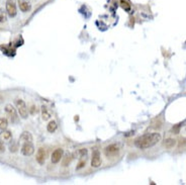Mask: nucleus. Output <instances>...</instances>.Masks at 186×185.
I'll use <instances>...</instances> for the list:
<instances>
[{"instance_id":"obj_22","label":"nucleus","mask_w":186,"mask_h":185,"mask_svg":"<svg viewBox=\"0 0 186 185\" xmlns=\"http://www.w3.org/2000/svg\"><path fill=\"white\" fill-rule=\"evenodd\" d=\"M35 109H38L37 108V106L35 105H31V107H30V109L29 110L31 114H35V112H38V110H35Z\"/></svg>"},{"instance_id":"obj_2","label":"nucleus","mask_w":186,"mask_h":185,"mask_svg":"<svg viewBox=\"0 0 186 185\" xmlns=\"http://www.w3.org/2000/svg\"><path fill=\"white\" fill-rule=\"evenodd\" d=\"M15 105L17 108V111H19V115L22 117V119H26V117L29 116V109L28 107H26L25 102L22 100V99H17L15 100Z\"/></svg>"},{"instance_id":"obj_18","label":"nucleus","mask_w":186,"mask_h":185,"mask_svg":"<svg viewBox=\"0 0 186 185\" xmlns=\"http://www.w3.org/2000/svg\"><path fill=\"white\" fill-rule=\"evenodd\" d=\"M9 150L11 153H15L17 150H19V145H17V143L12 141V143H10V145H9Z\"/></svg>"},{"instance_id":"obj_19","label":"nucleus","mask_w":186,"mask_h":185,"mask_svg":"<svg viewBox=\"0 0 186 185\" xmlns=\"http://www.w3.org/2000/svg\"><path fill=\"white\" fill-rule=\"evenodd\" d=\"M6 21V14H5V11H4L3 8L0 9V22L3 24V22Z\"/></svg>"},{"instance_id":"obj_16","label":"nucleus","mask_w":186,"mask_h":185,"mask_svg":"<svg viewBox=\"0 0 186 185\" xmlns=\"http://www.w3.org/2000/svg\"><path fill=\"white\" fill-rule=\"evenodd\" d=\"M72 161V156L71 155H66L64 158H62V164L64 167H68L70 165Z\"/></svg>"},{"instance_id":"obj_17","label":"nucleus","mask_w":186,"mask_h":185,"mask_svg":"<svg viewBox=\"0 0 186 185\" xmlns=\"http://www.w3.org/2000/svg\"><path fill=\"white\" fill-rule=\"evenodd\" d=\"M8 125V121L6 119H4V117H0V130H5Z\"/></svg>"},{"instance_id":"obj_12","label":"nucleus","mask_w":186,"mask_h":185,"mask_svg":"<svg viewBox=\"0 0 186 185\" xmlns=\"http://www.w3.org/2000/svg\"><path fill=\"white\" fill-rule=\"evenodd\" d=\"M51 116H52V114H51V111H50V109L46 105H43L42 106V117H43V119L48 120V119H51Z\"/></svg>"},{"instance_id":"obj_7","label":"nucleus","mask_w":186,"mask_h":185,"mask_svg":"<svg viewBox=\"0 0 186 185\" xmlns=\"http://www.w3.org/2000/svg\"><path fill=\"white\" fill-rule=\"evenodd\" d=\"M63 154H64V151H63V149H61V148L56 149V150L52 153V156H51L52 163H54V164L59 163V162L62 160Z\"/></svg>"},{"instance_id":"obj_21","label":"nucleus","mask_w":186,"mask_h":185,"mask_svg":"<svg viewBox=\"0 0 186 185\" xmlns=\"http://www.w3.org/2000/svg\"><path fill=\"white\" fill-rule=\"evenodd\" d=\"M85 165H86V160H85V161H81L80 163L78 164V166L76 167V169H77V170H79V169H82Z\"/></svg>"},{"instance_id":"obj_5","label":"nucleus","mask_w":186,"mask_h":185,"mask_svg":"<svg viewBox=\"0 0 186 185\" xmlns=\"http://www.w3.org/2000/svg\"><path fill=\"white\" fill-rule=\"evenodd\" d=\"M102 163L101 161V156H100V152L98 150H94L92 152V159H91V166L93 168H98L100 167Z\"/></svg>"},{"instance_id":"obj_4","label":"nucleus","mask_w":186,"mask_h":185,"mask_svg":"<svg viewBox=\"0 0 186 185\" xmlns=\"http://www.w3.org/2000/svg\"><path fill=\"white\" fill-rule=\"evenodd\" d=\"M21 153L24 156H31L35 153V147L31 142H25L22 143L21 146Z\"/></svg>"},{"instance_id":"obj_11","label":"nucleus","mask_w":186,"mask_h":185,"mask_svg":"<svg viewBox=\"0 0 186 185\" xmlns=\"http://www.w3.org/2000/svg\"><path fill=\"white\" fill-rule=\"evenodd\" d=\"M19 142L21 144L25 142H33V136L29 132H24L19 137Z\"/></svg>"},{"instance_id":"obj_24","label":"nucleus","mask_w":186,"mask_h":185,"mask_svg":"<svg viewBox=\"0 0 186 185\" xmlns=\"http://www.w3.org/2000/svg\"><path fill=\"white\" fill-rule=\"evenodd\" d=\"M4 149H5V148H4L3 143H2L1 141H0V152H3V151H4Z\"/></svg>"},{"instance_id":"obj_15","label":"nucleus","mask_w":186,"mask_h":185,"mask_svg":"<svg viewBox=\"0 0 186 185\" xmlns=\"http://www.w3.org/2000/svg\"><path fill=\"white\" fill-rule=\"evenodd\" d=\"M58 128V124L55 120H51L50 123L48 124L47 125V130H48V132L49 133H54V132H56V130Z\"/></svg>"},{"instance_id":"obj_10","label":"nucleus","mask_w":186,"mask_h":185,"mask_svg":"<svg viewBox=\"0 0 186 185\" xmlns=\"http://www.w3.org/2000/svg\"><path fill=\"white\" fill-rule=\"evenodd\" d=\"M19 6L22 12H28L31 9V4L28 0H19Z\"/></svg>"},{"instance_id":"obj_8","label":"nucleus","mask_w":186,"mask_h":185,"mask_svg":"<svg viewBox=\"0 0 186 185\" xmlns=\"http://www.w3.org/2000/svg\"><path fill=\"white\" fill-rule=\"evenodd\" d=\"M5 112L7 114V115L11 119V121H16V119H17L16 109L12 104H7L5 106Z\"/></svg>"},{"instance_id":"obj_9","label":"nucleus","mask_w":186,"mask_h":185,"mask_svg":"<svg viewBox=\"0 0 186 185\" xmlns=\"http://www.w3.org/2000/svg\"><path fill=\"white\" fill-rule=\"evenodd\" d=\"M46 157H47V154H46V151H45L44 148H40L38 152H37V162L40 164V165H43L45 162H46Z\"/></svg>"},{"instance_id":"obj_6","label":"nucleus","mask_w":186,"mask_h":185,"mask_svg":"<svg viewBox=\"0 0 186 185\" xmlns=\"http://www.w3.org/2000/svg\"><path fill=\"white\" fill-rule=\"evenodd\" d=\"M6 12L10 17H14L16 15V4L13 0H7L6 1Z\"/></svg>"},{"instance_id":"obj_23","label":"nucleus","mask_w":186,"mask_h":185,"mask_svg":"<svg viewBox=\"0 0 186 185\" xmlns=\"http://www.w3.org/2000/svg\"><path fill=\"white\" fill-rule=\"evenodd\" d=\"M79 153H80V156L83 157L84 155L87 154V149H81V150H79Z\"/></svg>"},{"instance_id":"obj_1","label":"nucleus","mask_w":186,"mask_h":185,"mask_svg":"<svg viewBox=\"0 0 186 185\" xmlns=\"http://www.w3.org/2000/svg\"><path fill=\"white\" fill-rule=\"evenodd\" d=\"M162 140V136L161 134L159 133H151V134H146L144 136L139 137L137 140L135 141V146L142 149V150H145V149H149L152 148L159 142H161Z\"/></svg>"},{"instance_id":"obj_14","label":"nucleus","mask_w":186,"mask_h":185,"mask_svg":"<svg viewBox=\"0 0 186 185\" xmlns=\"http://www.w3.org/2000/svg\"><path fill=\"white\" fill-rule=\"evenodd\" d=\"M12 137V134L9 132V130H3L1 133H0V140L2 141H9Z\"/></svg>"},{"instance_id":"obj_3","label":"nucleus","mask_w":186,"mask_h":185,"mask_svg":"<svg viewBox=\"0 0 186 185\" xmlns=\"http://www.w3.org/2000/svg\"><path fill=\"white\" fill-rule=\"evenodd\" d=\"M120 151V146L117 145V144H110V145H108L107 147L104 148V155L108 158H111V157H114L116 155H119V153Z\"/></svg>"},{"instance_id":"obj_20","label":"nucleus","mask_w":186,"mask_h":185,"mask_svg":"<svg viewBox=\"0 0 186 185\" xmlns=\"http://www.w3.org/2000/svg\"><path fill=\"white\" fill-rule=\"evenodd\" d=\"M178 146H179V148H181V147H186V138H181L180 140H179V144H178Z\"/></svg>"},{"instance_id":"obj_13","label":"nucleus","mask_w":186,"mask_h":185,"mask_svg":"<svg viewBox=\"0 0 186 185\" xmlns=\"http://www.w3.org/2000/svg\"><path fill=\"white\" fill-rule=\"evenodd\" d=\"M163 145H164V147L166 149H172V148H174L176 146V141L172 138H168V139L165 140L164 142H163Z\"/></svg>"}]
</instances>
